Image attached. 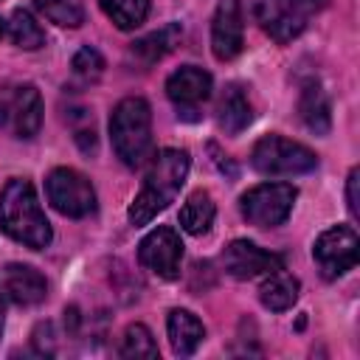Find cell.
I'll use <instances>...</instances> for the list:
<instances>
[{"label":"cell","mask_w":360,"mask_h":360,"mask_svg":"<svg viewBox=\"0 0 360 360\" xmlns=\"http://www.w3.org/2000/svg\"><path fill=\"white\" fill-rule=\"evenodd\" d=\"M166 96L186 121L200 118V104L211 96V73L197 65H183L166 79Z\"/></svg>","instance_id":"8fae6325"},{"label":"cell","mask_w":360,"mask_h":360,"mask_svg":"<svg viewBox=\"0 0 360 360\" xmlns=\"http://www.w3.org/2000/svg\"><path fill=\"white\" fill-rule=\"evenodd\" d=\"M98 6L121 31H135L149 14V0H98Z\"/></svg>","instance_id":"44dd1931"},{"label":"cell","mask_w":360,"mask_h":360,"mask_svg":"<svg viewBox=\"0 0 360 360\" xmlns=\"http://www.w3.org/2000/svg\"><path fill=\"white\" fill-rule=\"evenodd\" d=\"M110 141L124 166L138 169L152 155V110L143 98H121L110 115Z\"/></svg>","instance_id":"3957f363"},{"label":"cell","mask_w":360,"mask_h":360,"mask_svg":"<svg viewBox=\"0 0 360 360\" xmlns=\"http://www.w3.org/2000/svg\"><path fill=\"white\" fill-rule=\"evenodd\" d=\"M250 17L276 42L295 39L312 14L323 8V0H248Z\"/></svg>","instance_id":"277c9868"},{"label":"cell","mask_w":360,"mask_h":360,"mask_svg":"<svg viewBox=\"0 0 360 360\" xmlns=\"http://www.w3.org/2000/svg\"><path fill=\"white\" fill-rule=\"evenodd\" d=\"M253 118L250 101L239 84H228L217 101V121L228 135H239Z\"/></svg>","instance_id":"e0dca14e"},{"label":"cell","mask_w":360,"mask_h":360,"mask_svg":"<svg viewBox=\"0 0 360 360\" xmlns=\"http://www.w3.org/2000/svg\"><path fill=\"white\" fill-rule=\"evenodd\" d=\"M214 217H217V205L208 191H191L180 208V225L191 236L208 233L214 225Z\"/></svg>","instance_id":"d6986e66"},{"label":"cell","mask_w":360,"mask_h":360,"mask_svg":"<svg viewBox=\"0 0 360 360\" xmlns=\"http://www.w3.org/2000/svg\"><path fill=\"white\" fill-rule=\"evenodd\" d=\"M166 332H169L172 352L180 354V357L194 354L197 346H200L202 338H205L202 321H200L194 312H188V309H172L169 318H166Z\"/></svg>","instance_id":"9a60e30c"},{"label":"cell","mask_w":360,"mask_h":360,"mask_svg":"<svg viewBox=\"0 0 360 360\" xmlns=\"http://www.w3.org/2000/svg\"><path fill=\"white\" fill-rule=\"evenodd\" d=\"M222 264H225V273L228 276H233L239 281H248V278H256V276H267L273 270H281L284 267V259L278 253L262 250L259 245H253L248 239H233L222 250Z\"/></svg>","instance_id":"7c38bea8"},{"label":"cell","mask_w":360,"mask_h":360,"mask_svg":"<svg viewBox=\"0 0 360 360\" xmlns=\"http://www.w3.org/2000/svg\"><path fill=\"white\" fill-rule=\"evenodd\" d=\"M312 256L323 273V278H338L346 270H352L357 264L360 256V239L354 233V228L349 225H335L326 228L315 245H312Z\"/></svg>","instance_id":"9c48e42d"},{"label":"cell","mask_w":360,"mask_h":360,"mask_svg":"<svg viewBox=\"0 0 360 360\" xmlns=\"http://www.w3.org/2000/svg\"><path fill=\"white\" fill-rule=\"evenodd\" d=\"M138 262L158 278L174 281L180 276L183 262V242L177 231L169 225H158L155 231H149L138 245Z\"/></svg>","instance_id":"30bf717a"},{"label":"cell","mask_w":360,"mask_h":360,"mask_svg":"<svg viewBox=\"0 0 360 360\" xmlns=\"http://www.w3.org/2000/svg\"><path fill=\"white\" fill-rule=\"evenodd\" d=\"M3 312H6V304H3V292H0V335H3Z\"/></svg>","instance_id":"4316f807"},{"label":"cell","mask_w":360,"mask_h":360,"mask_svg":"<svg viewBox=\"0 0 360 360\" xmlns=\"http://www.w3.org/2000/svg\"><path fill=\"white\" fill-rule=\"evenodd\" d=\"M8 34V25H6V20H0V39Z\"/></svg>","instance_id":"83f0119b"},{"label":"cell","mask_w":360,"mask_h":360,"mask_svg":"<svg viewBox=\"0 0 360 360\" xmlns=\"http://www.w3.org/2000/svg\"><path fill=\"white\" fill-rule=\"evenodd\" d=\"M70 68H73V73H76L79 79H84V82H96V79L101 76V70H104V59H101V53H98L96 48L84 45V48L76 51Z\"/></svg>","instance_id":"d4e9b609"},{"label":"cell","mask_w":360,"mask_h":360,"mask_svg":"<svg viewBox=\"0 0 360 360\" xmlns=\"http://www.w3.org/2000/svg\"><path fill=\"white\" fill-rule=\"evenodd\" d=\"M250 166L262 174L278 177V174H307L318 166V158L309 146L281 138V135H264L250 149Z\"/></svg>","instance_id":"5b68a950"},{"label":"cell","mask_w":360,"mask_h":360,"mask_svg":"<svg viewBox=\"0 0 360 360\" xmlns=\"http://www.w3.org/2000/svg\"><path fill=\"white\" fill-rule=\"evenodd\" d=\"M0 231L31 250H42L51 245V239H53L51 222H48V217L37 200V191L28 180L14 177L3 186V191H0Z\"/></svg>","instance_id":"7a4b0ae2"},{"label":"cell","mask_w":360,"mask_h":360,"mask_svg":"<svg viewBox=\"0 0 360 360\" xmlns=\"http://www.w3.org/2000/svg\"><path fill=\"white\" fill-rule=\"evenodd\" d=\"M298 290H301L298 278L290 276V273H284V267H281V270L267 273V278H264V284L259 290V298H262V304L267 309L284 312V309H290L298 301Z\"/></svg>","instance_id":"ac0fdd59"},{"label":"cell","mask_w":360,"mask_h":360,"mask_svg":"<svg viewBox=\"0 0 360 360\" xmlns=\"http://www.w3.org/2000/svg\"><path fill=\"white\" fill-rule=\"evenodd\" d=\"M8 37L22 51H37L45 45V31L39 28V22L25 8H14L11 22H8Z\"/></svg>","instance_id":"7402d4cb"},{"label":"cell","mask_w":360,"mask_h":360,"mask_svg":"<svg viewBox=\"0 0 360 360\" xmlns=\"http://www.w3.org/2000/svg\"><path fill=\"white\" fill-rule=\"evenodd\" d=\"M180 34H183V31H180L177 22H172V25H166V28H160V31H152V34L141 37L138 42H132V56H138L143 65H155L158 59H163V56L177 45Z\"/></svg>","instance_id":"ffe728a7"},{"label":"cell","mask_w":360,"mask_h":360,"mask_svg":"<svg viewBox=\"0 0 360 360\" xmlns=\"http://www.w3.org/2000/svg\"><path fill=\"white\" fill-rule=\"evenodd\" d=\"M121 357H143V360H155L158 357V343L152 338V332L143 326V323H129L124 329V338H121V349H118Z\"/></svg>","instance_id":"cb8c5ba5"},{"label":"cell","mask_w":360,"mask_h":360,"mask_svg":"<svg viewBox=\"0 0 360 360\" xmlns=\"http://www.w3.org/2000/svg\"><path fill=\"white\" fill-rule=\"evenodd\" d=\"M357 183H360V169H352L349 172V180H346V205H349V214L354 219H360V197H357Z\"/></svg>","instance_id":"484cf974"},{"label":"cell","mask_w":360,"mask_h":360,"mask_svg":"<svg viewBox=\"0 0 360 360\" xmlns=\"http://www.w3.org/2000/svg\"><path fill=\"white\" fill-rule=\"evenodd\" d=\"M245 45V14L239 0H219L211 20V51L219 62L233 59Z\"/></svg>","instance_id":"4fadbf2b"},{"label":"cell","mask_w":360,"mask_h":360,"mask_svg":"<svg viewBox=\"0 0 360 360\" xmlns=\"http://www.w3.org/2000/svg\"><path fill=\"white\" fill-rule=\"evenodd\" d=\"M295 197L298 191L290 183H262L239 197V211L256 228H276L290 217Z\"/></svg>","instance_id":"52a82bcc"},{"label":"cell","mask_w":360,"mask_h":360,"mask_svg":"<svg viewBox=\"0 0 360 360\" xmlns=\"http://www.w3.org/2000/svg\"><path fill=\"white\" fill-rule=\"evenodd\" d=\"M3 290H6V295H8L14 304H20V307H34V304H42V301H45V295H48V281H45V276H42L37 267L11 262V264H6V270H3Z\"/></svg>","instance_id":"5bb4252c"},{"label":"cell","mask_w":360,"mask_h":360,"mask_svg":"<svg viewBox=\"0 0 360 360\" xmlns=\"http://www.w3.org/2000/svg\"><path fill=\"white\" fill-rule=\"evenodd\" d=\"M31 3L45 20L56 22V25L79 28L84 22V8L79 0H31Z\"/></svg>","instance_id":"603a6c76"},{"label":"cell","mask_w":360,"mask_h":360,"mask_svg":"<svg viewBox=\"0 0 360 360\" xmlns=\"http://www.w3.org/2000/svg\"><path fill=\"white\" fill-rule=\"evenodd\" d=\"M45 194H48V202L62 217L82 219V217H90L96 211V188L76 169H68V166L53 169L45 180Z\"/></svg>","instance_id":"ba28073f"},{"label":"cell","mask_w":360,"mask_h":360,"mask_svg":"<svg viewBox=\"0 0 360 360\" xmlns=\"http://www.w3.org/2000/svg\"><path fill=\"white\" fill-rule=\"evenodd\" d=\"M298 115L307 129L315 135H326L332 127V112H329V98L318 82H307L298 96Z\"/></svg>","instance_id":"2e32d148"},{"label":"cell","mask_w":360,"mask_h":360,"mask_svg":"<svg viewBox=\"0 0 360 360\" xmlns=\"http://www.w3.org/2000/svg\"><path fill=\"white\" fill-rule=\"evenodd\" d=\"M188 152L186 149H160L158 155H152V163L146 169L143 186L135 194L127 217L132 225H146L152 222L169 202H174V197L180 194L186 177H188Z\"/></svg>","instance_id":"6da1fadb"},{"label":"cell","mask_w":360,"mask_h":360,"mask_svg":"<svg viewBox=\"0 0 360 360\" xmlns=\"http://www.w3.org/2000/svg\"><path fill=\"white\" fill-rule=\"evenodd\" d=\"M42 127V98L34 84H3L0 87V129L20 141H28Z\"/></svg>","instance_id":"8992f818"}]
</instances>
